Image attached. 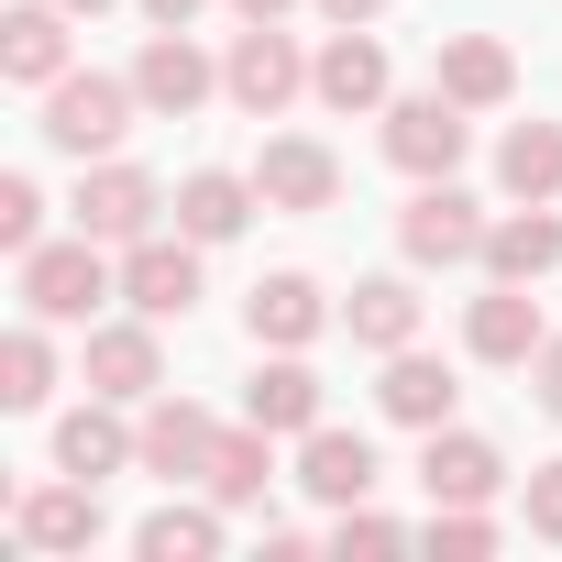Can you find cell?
I'll return each mask as SVG.
<instances>
[{"label":"cell","mask_w":562,"mask_h":562,"mask_svg":"<svg viewBox=\"0 0 562 562\" xmlns=\"http://www.w3.org/2000/svg\"><path fill=\"white\" fill-rule=\"evenodd\" d=\"M133 111H144V89H133V78H100V67H67V78L45 89V144L89 166V155H111V144L133 133Z\"/></svg>","instance_id":"obj_1"},{"label":"cell","mask_w":562,"mask_h":562,"mask_svg":"<svg viewBox=\"0 0 562 562\" xmlns=\"http://www.w3.org/2000/svg\"><path fill=\"white\" fill-rule=\"evenodd\" d=\"M111 288H122V276H111L100 232H78V243H34V254H23V310H34V321H89Z\"/></svg>","instance_id":"obj_2"},{"label":"cell","mask_w":562,"mask_h":562,"mask_svg":"<svg viewBox=\"0 0 562 562\" xmlns=\"http://www.w3.org/2000/svg\"><path fill=\"white\" fill-rule=\"evenodd\" d=\"M463 144H474V122H463V100H452L441 78H430L419 100H386V166H397V177H452Z\"/></svg>","instance_id":"obj_3"},{"label":"cell","mask_w":562,"mask_h":562,"mask_svg":"<svg viewBox=\"0 0 562 562\" xmlns=\"http://www.w3.org/2000/svg\"><path fill=\"white\" fill-rule=\"evenodd\" d=\"M485 210L452 188V177H419V199L397 210V243H408V265H485Z\"/></svg>","instance_id":"obj_4"},{"label":"cell","mask_w":562,"mask_h":562,"mask_svg":"<svg viewBox=\"0 0 562 562\" xmlns=\"http://www.w3.org/2000/svg\"><path fill=\"white\" fill-rule=\"evenodd\" d=\"M221 89H232V111L276 122V111L310 89V67H299V45L276 34V23H243V34H232V56H221Z\"/></svg>","instance_id":"obj_5"},{"label":"cell","mask_w":562,"mask_h":562,"mask_svg":"<svg viewBox=\"0 0 562 562\" xmlns=\"http://www.w3.org/2000/svg\"><path fill=\"white\" fill-rule=\"evenodd\" d=\"M199 254H210V243H188V232L122 243V299H133L144 321H188V310H199Z\"/></svg>","instance_id":"obj_6"},{"label":"cell","mask_w":562,"mask_h":562,"mask_svg":"<svg viewBox=\"0 0 562 562\" xmlns=\"http://www.w3.org/2000/svg\"><path fill=\"white\" fill-rule=\"evenodd\" d=\"M133 89H144V111H155V122H188V111L221 89V67L188 45V23H155V45L133 56Z\"/></svg>","instance_id":"obj_7"},{"label":"cell","mask_w":562,"mask_h":562,"mask_svg":"<svg viewBox=\"0 0 562 562\" xmlns=\"http://www.w3.org/2000/svg\"><path fill=\"white\" fill-rule=\"evenodd\" d=\"M254 188H265V210L310 221V210L342 199V166H331V144H310V133H276V144L254 155Z\"/></svg>","instance_id":"obj_8"},{"label":"cell","mask_w":562,"mask_h":562,"mask_svg":"<svg viewBox=\"0 0 562 562\" xmlns=\"http://www.w3.org/2000/svg\"><path fill=\"white\" fill-rule=\"evenodd\" d=\"M540 342L551 331H540V299L518 288V276H496V288L463 310V353L474 364H540Z\"/></svg>","instance_id":"obj_9"},{"label":"cell","mask_w":562,"mask_h":562,"mask_svg":"<svg viewBox=\"0 0 562 562\" xmlns=\"http://www.w3.org/2000/svg\"><path fill=\"white\" fill-rule=\"evenodd\" d=\"M89 397H122V408L166 397V353H155V321H100V331H89Z\"/></svg>","instance_id":"obj_10"},{"label":"cell","mask_w":562,"mask_h":562,"mask_svg":"<svg viewBox=\"0 0 562 562\" xmlns=\"http://www.w3.org/2000/svg\"><path fill=\"white\" fill-rule=\"evenodd\" d=\"M419 485H430V507H485V496L507 485V463H496L485 430H452V419H441V430L419 441Z\"/></svg>","instance_id":"obj_11"},{"label":"cell","mask_w":562,"mask_h":562,"mask_svg":"<svg viewBox=\"0 0 562 562\" xmlns=\"http://www.w3.org/2000/svg\"><path fill=\"white\" fill-rule=\"evenodd\" d=\"M155 210H166V188L144 166H89L78 177V232H100V243H144Z\"/></svg>","instance_id":"obj_12"},{"label":"cell","mask_w":562,"mask_h":562,"mask_svg":"<svg viewBox=\"0 0 562 562\" xmlns=\"http://www.w3.org/2000/svg\"><path fill=\"white\" fill-rule=\"evenodd\" d=\"M12 540H23V551H89V540H100V485H89V474L34 485V496L12 507Z\"/></svg>","instance_id":"obj_13"},{"label":"cell","mask_w":562,"mask_h":562,"mask_svg":"<svg viewBox=\"0 0 562 562\" xmlns=\"http://www.w3.org/2000/svg\"><path fill=\"white\" fill-rule=\"evenodd\" d=\"M243 331H254V353H265V342H276V353H299V342L331 331V299L310 288V276H265V288L243 299Z\"/></svg>","instance_id":"obj_14"},{"label":"cell","mask_w":562,"mask_h":562,"mask_svg":"<svg viewBox=\"0 0 562 562\" xmlns=\"http://www.w3.org/2000/svg\"><path fill=\"white\" fill-rule=\"evenodd\" d=\"M310 89H321L331 111H386V45H375L364 23H342V34L310 56Z\"/></svg>","instance_id":"obj_15"},{"label":"cell","mask_w":562,"mask_h":562,"mask_svg":"<svg viewBox=\"0 0 562 562\" xmlns=\"http://www.w3.org/2000/svg\"><path fill=\"white\" fill-rule=\"evenodd\" d=\"M111 408H122V397H89V408H67V419H56V474H89V485H100V474L144 463V430H122Z\"/></svg>","instance_id":"obj_16"},{"label":"cell","mask_w":562,"mask_h":562,"mask_svg":"<svg viewBox=\"0 0 562 562\" xmlns=\"http://www.w3.org/2000/svg\"><path fill=\"white\" fill-rule=\"evenodd\" d=\"M210 441H221V419L199 408V397H144V463L177 485V474H210Z\"/></svg>","instance_id":"obj_17"},{"label":"cell","mask_w":562,"mask_h":562,"mask_svg":"<svg viewBox=\"0 0 562 562\" xmlns=\"http://www.w3.org/2000/svg\"><path fill=\"white\" fill-rule=\"evenodd\" d=\"M299 485H310L321 507H364V496H375V441L321 419V430H310V452H299Z\"/></svg>","instance_id":"obj_18"},{"label":"cell","mask_w":562,"mask_h":562,"mask_svg":"<svg viewBox=\"0 0 562 562\" xmlns=\"http://www.w3.org/2000/svg\"><path fill=\"white\" fill-rule=\"evenodd\" d=\"M254 210H265V188H254V177H232V166H199V177L177 188V232H188V243H232Z\"/></svg>","instance_id":"obj_19"},{"label":"cell","mask_w":562,"mask_h":562,"mask_svg":"<svg viewBox=\"0 0 562 562\" xmlns=\"http://www.w3.org/2000/svg\"><path fill=\"white\" fill-rule=\"evenodd\" d=\"M243 419L254 430H321V375L299 364V353H276V364H254V386H243Z\"/></svg>","instance_id":"obj_20"},{"label":"cell","mask_w":562,"mask_h":562,"mask_svg":"<svg viewBox=\"0 0 562 562\" xmlns=\"http://www.w3.org/2000/svg\"><path fill=\"white\" fill-rule=\"evenodd\" d=\"M67 23H78V12H56V0H23V12L0 23V67H12L23 89H56V78H67Z\"/></svg>","instance_id":"obj_21"},{"label":"cell","mask_w":562,"mask_h":562,"mask_svg":"<svg viewBox=\"0 0 562 562\" xmlns=\"http://www.w3.org/2000/svg\"><path fill=\"white\" fill-rule=\"evenodd\" d=\"M342 331L364 353H408L419 342V288H408V276H364V288L342 299Z\"/></svg>","instance_id":"obj_22"},{"label":"cell","mask_w":562,"mask_h":562,"mask_svg":"<svg viewBox=\"0 0 562 562\" xmlns=\"http://www.w3.org/2000/svg\"><path fill=\"white\" fill-rule=\"evenodd\" d=\"M551 265H562V221H551V199H518L485 232V276H518V288H529V276H551Z\"/></svg>","instance_id":"obj_23"},{"label":"cell","mask_w":562,"mask_h":562,"mask_svg":"<svg viewBox=\"0 0 562 562\" xmlns=\"http://www.w3.org/2000/svg\"><path fill=\"white\" fill-rule=\"evenodd\" d=\"M452 397H463V386H452V364H430L419 342H408V353H386V386H375V408H386V419L441 430V419H452Z\"/></svg>","instance_id":"obj_24"},{"label":"cell","mask_w":562,"mask_h":562,"mask_svg":"<svg viewBox=\"0 0 562 562\" xmlns=\"http://www.w3.org/2000/svg\"><path fill=\"white\" fill-rule=\"evenodd\" d=\"M441 89H452L463 111H496V100L518 89V56H507L496 34H441Z\"/></svg>","instance_id":"obj_25"},{"label":"cell","mask_w":562,"mask_h":562,"mask_svg":"<svg viewBox=\"0 0 562 562\" xmlns=\"http://www.w3.org/2000/svg\"><path fill=\"white\" fill-rule=\"evenodd\" d=\"M265 441H276V430H254V419H243V430H221L199 485H210L221 507H265V485H276V452H265Z\"/></svg>","instance_id":"obj_26"},{"label":"cell","mask_w":562,"mask_h":562,"mask_svg":"<svg viewBox=\"0 0 562 562\" xmlns=\"http://www.w3.org/2000/svg\"><path fill=\"white\" fill-rule=\"evenodd\" d=\"M221 518H232L221 496H210V507H155V518L133 529V551H144V562H210V551H221Z\"/></svg>","instance_id":"obj_27"},{"label":"cell","mask_w":562,"mask_h":562,"mask_svg":"<svg viewBox=\"0 0 562 562\" xmlns=\"http://www.w3.org/2000/svg\"><path fill=\"white\" fill-rule=\"evenodd\" d=\"M496 188H507V199H551V188H562V122H518V133L496 144Z\"/></svg>","instance_id":"obj_28"},{"label":"cell","mask_w":562,"mask_h":562,"mask_svg":"<svg viewBox=\"0 0 562 562\" xmlns=\"http://www.w3.org/2000/svg\"><path fill=\"white\" fill-rule=\"evenodd\" d=\"M45 397H56V342H45V321H23L0 342V408H45Z\"/></svg>","instance_id":"obj_29"},{"label":"cell","mask_w":562,"mask_h":562,"mask_svg":"<svg viewBox=\"0 0 562 562\" xmlns=\"http://www.w3.org/2000/svg\"><path fill=\"white\" fill-rule=\"evenodd\" d=\"M0 243H12V254L45 243V188L34 177H0Z\"/></svg>","instance_id":"obj_30"},{"label":"cell","mask_w":562,"mask_h":562,"mask_svg":"<svg viewBox=\"0 0 562 562\" xmlns=\"http://www.w3.org/2000/svg\"><path fill=\"white\" fill-rule=\"evenodd\" d=\"M430 551L474 562V551H496V518H485V507H430Z\"/></svg>","instance_id":"obj_31"},{"label":"cell","mask_w":562,"mask_h":562,"mask_svg":"<svg viewBox=\"0 0 562 562\" xmlns=\"http://www.w3.org/2000/svg\"><path fill=\"white\" fill-rule=\"evenodd\" d=\"M518 518H529V540H562V463H529V485H518Z\"/></svg>","instance_id":"obj_32"},{"label":"cell","mask_w":562,"mask_h":562,"mask_svg":"<svg viewBox=\"0 0 562 562\" xmlns=\"http://www.w3.org/2000/svg\"><path fill=\"white\" fill-rule=\"evenodd\" d=\"M331 540H342V551H397L408 529H397L386 507H342V518H331Z\"/></svg>","instance_id":"obj_33"},{"label":"cell","mask_w":562,"mask_h":562,"mask_svg":"<svg viewBox=\"0 0 562 562\" xmlns=\"http://www.w3.org/2000/svg\"><path fill=\"white\" fill-rule=\"evenodd\" d=\"M540 408H551V419H562V331H551V342H540Z\"/></svg>","instance_id":"obj_34"},{"label":"cell","mask_w":562,"mask_h":562,"mask_svg":"<svg viewBox=\"0 0 562 562\" xmlns=\"http://www.w3.org/2000/svg\"><path fill=\"white\" fill-rule=\"evenodd\" d=\"M232 12H243V23H288L299 0H232Z\"/></svg>","instance_id":"obj_35"},{"label":"cell","mask_w":562,"mask_h":562,"mask_svg":"<svg viewBox=\"0 0 562 562\" xmlns=\"http://www.w3.org/2000/svg\"><path fill=\"white\" fill-rule=\"evenodd\" d=\"M321 12H331V23H375V12H386V0H321Z\"/></svg>","instance_id":"obj_36"},{"label":"cell","mask_w":562,"mask_h":562,"mask_svg":"<svg viewBox=\"0 0 562 562\" xmlns=\"http://www.w3.org/2000/svg\"><path fill=\"white\" fill-rule=\"evenodd\" d=\"M144 12H155V23H199V12H210V0H144Z\"/></svg>","instance_id":"obj_37"},{"label":"cell","mask_w":562,"mask_h":562,"mask_svg":"<svg viewBox=\"0 0 562 562\" xmlns=\"http://www.w3.org/2000/svg\"><path fill=\"white\" fill-rule=\"evenodd\" d=\"M56 12H78V23H89V12H111V0H56Z\"/></svg>","instance_id":"obj_38"}]
</instances>
